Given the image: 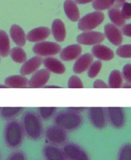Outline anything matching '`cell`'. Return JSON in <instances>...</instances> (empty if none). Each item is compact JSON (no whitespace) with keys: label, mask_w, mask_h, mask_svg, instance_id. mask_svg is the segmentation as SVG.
I'll return each instance as SVG.
<instances>
[{"label":"cell","mask_w":131,"mask_h":160,"mask_svg":"<svg viewBox=\"0 0 131 160\" xmlns=\"http://www.w3.org/2000/svg\"><path fill=\"white\" fill-rule=\"evenodd\" d=\"M22 128L24 134L32 141H37L43 135V126L40 117L33 111H27L22 117Z\"/></svg>","instance_id":"6da1fadb"},{"label":"cell","mask_w":131,"mask_h":160,"mask_svg":"<svg viewBox=\"0 0 131 160\" xmlns=\"http://www.w3.org/2000/svg\"><path fill=\"white\" fill-rule=\"evenodd\" d=\"M55 125L59 127L64 131H74L83 123V117L80 112H74L67 109L60 111L54 117Z\"/></svg>","instance_id":"7a4b0ae2"},{"label":"cell","mask_w":131,"mask_h":160,"mask_svg":"<svg viewBox=\"0 0 131 160\" xmlns=\"http://www.w3.org/2000/svg\"><path fill=\"white\" fill-rule=\"evenodd\" d=\"M23 132L21 123L15 120H9L4 128V142L6 146L12 149L19 148L23 141Z\"/></svg>","instance_id":"3957f363"},{"label":"cell","mask_w":131,"mask_h":160,"mask_svg":"<svg viewBox=\"0 0 131 160\" xmlns=\"http://www.w3.org/2000/svg\"><path fill=\"white\" fill-rule=\"evenodd\" d=\"M104 20V15L99 11L89 12L81 17L78 21L77 28L82 32L84 31H93L103 23Z\"/></svg>","instance_id":"277c9868"},{"label":"cell","mask_w":131,"mask_h":160,"mask_svg":"<svg viewBox=\"0 0 131 160\" xmlns=\"http://www.w3.org/2000/svg\"><path fill=\"white\" fill-rule=\"evenodd\" d=\"M62 50L60 45L57 42L44 41V42L35 43L32 47L33 52L35 56L42 58L54 57L59 54Z\"/></svg>","instance_id":"5b68a950"},{"label":"cell","mask_w":131,"mask_h":160,"mask_svg":"<svg viewBox=\"0 0 131 160\" xmlns=\"http://www.w3.org/2000/svg\"><path fill=\"white\" fill-rule=\"evenodd\" d=\"M45 138L51 145H62L66 144L68 139L67 132L56 125L48 127L45 131Z\"/></svg>","instance_id":"8992f818"},{"label":"cell","mask_w":131,"mask_h":160,"mask_svg":"<svg viewBox=\"0 0 131 160\" xmlns=\"http://www.w3.org/2000/svg\"><path fill=\"white\" fill-rule=\"evenodd\" d=\"M87 117L90 124L96 129H103L107 125V114L101 107H91L87 111Z\"/></svg>","instance_id":"52a82bcc"},{"label":"cell","mask_w":131,"mask_h":160,"mask_svg":"<svg viewBox=\"0 0 131 160\" xmlns=\"http://www.w3.org/2000/svg\"><path fill=\"white\" fill-rule=\"evenodd\" d=\"M66 160H90L87 152L75 143H66L62 148Z\"/></svg>","instance_id":"ba28073f"},{"label":"cell","mask_w":131,"mask_h":160,"mask_svg":"<svg viewBox=\"0 0 131 160\" xmlns=\"http://www.w3.org/2000/svg\"><path fill=\"white\" fill-rule=\"evenodd\" d=\"M104 34L99 31H84L78 34L76 38L77 44L83 45H99L104 40Z\"/></svg>","instance_id":"9c48e42d"},{"label":"cell","mask_w":131,"mask_h":160,"mask_svg":"<svg viewBox=\"0 0 131 160\" xmlns=\"http://www.w3.org/2000/svg\"><path fill=\"white\" fill-rule=\"evenodd\" d=\"M106 114L109 123L113 128L119 129L126 123L125 111L121 107H108L106 109Z\"/></svg>","instance_id":"30bf717a"},{"label":"cell","mask_w":131,"mask_h":160,"mask_svg":"<svg viewBox=\"0 0 131 160\" xmlns=\"http://www.w3.org/2000/svg\"><path fill=\"white\" fill-rule=\"evenodd\" d=\"M104 35L114 46H120L123 42L121 30L112 23H107L104 25Z\"/></svg>","instance_id":"8fae6325"},{"label":"cell","mask_w":131,"mask_h":160,"mask_svg":"<svg viewBox=\"0 0 131 160\" xmlns=\"http://www.w3.org/2000/svg\"><path fill=\"white\" fill-rule=\"evenodd\" d=\"M51 77V73L46 69H40L36 71L34 74L31 75L29 80L28 87L31 88H40L47 85Z\"/></svg>","instance_id":"7c38bea8"},{"label":"cell","mask_w":131,"mask_h":160,"mask_svg":"<svg viewBox=\"0 0 131 160\" xmlns=\"http://www.w3.org/2000/svg\"><path fill=\"white\" fill-rule=\"evenodd\" d=\"M42 64H43V59L37 56H33L22 64L20 69V74L24 77L34 74L39 70Z\"/></svg>","instance_id":"4fadbf2b"},{"label":"cell","mask_w":131,"mask_h":160,"mask_svg":"<svg viewBox=\"0 0 131 160\" xmlns=\"http://www.w3.org/2000/svg\"><path fill=\"white\" fill-rule=\"evenodd\" d=\"M82 53V47L79 44H72L62 48L59 56L64 62H71L76 60Z\"/></svg>","instance_id":"5bb4252c"},{"label":"cell","mask_w":131,"mask_h":160,"mask_svg":"<svg viewBox=\"0 0 131 160\" xmlns=\"http://www.w3.org/2000/svg\"><path fill=\"white\" fill-rule=\"evenodd\" d=\"M50 34H51V29H49L48 27H37L31 30L27 34V41L33 43H38L46 41Z\"/></svg>","instance_id":"9a60e30c"},{"label":"cell","mask_w":131,"mask_h":160,"mask_svg":"<svg viewBox=\"0 0 131 160\" xmlns=\"http://www.w3.org/2000/svg\"><path fill=\"white\" fill-rule=\"evenodd\" d=\"M94 62V56L91 53L81 54L75 60L73 66V71L76 74H81L85 71H87L90 64Z\"/></svg>","instance_id":"2e32d148"},{"label":"cell","mask_w":131,"mask_h":160,"mask_svg":"<svg viewBox=\"0 0 131 160\" xmlns=\"http://www.w3.org/2000/svg\"><path fill=\"white\" fill-rule=\"evenodd\" d=\"M43 65L45 69L54 74L62 75L66 71V67L63 62L55 57L45 58L43 59Z\"/></svg>","instance_id":"e0dca14e"},{"label":"cell","mask_w":131,"mask_h":160,"mask_svg":"<svg viewBox=\"0 0 131 160\" xmlns=\"http://www.w3.org/2000/svg\"><path fill=\"white\" fill-rule=\"evenodd\" d=\"M42 156L45 160H66L62 149L51 144L45 145L42 148Z\"/></svg>","instance_id":"ac0fdd59"},{"label":"cell","mask_w":131,"mask_h":160,"mask_svg":"<svg viewBox=\"0 0 131 160\" xmlns=\"http://www.w3.org/2000/svg\"><path fill=\"white\" fill-rule=\"evenodd\" d=\"M91 54L94 57L100 61H110L115 56V53L112 48L101 44L92 47Z\"/></svg>","instance_id":"d6986e66"},{"label":"cell","mask_w":131,"mask_h":160,"mask_svg":"<svg viewBox=\"0 0 131 160\" xmlns=\"http://www.w3.org/2000/svg\"><path fill=\"white\" fill-rule=\"evenodd\" d=\"M51 34L56 42H63L66 38V28L60 19H55L51 23Z\"/></svg>","instance_id":"ffe728a7"},{"label":"cell","mask_w":131,"mask_h":160,"mask_svg":"<svg viewBox=\"0 0 131 160\" xmlns=\"http://www.w3.org/2000/svg\"><path fill=\"white\" fill-rule=\"evenodd\" d=\"M9 38L17 45V46L23 47L26 45L27 34L20 25L12 24L10 27Z\"/></svg>","instance_id":"44dd1931"},{"label":"cell","mask_w":131,"mask_h":160,"mask_svg":"<svg viewBox=\"0 0 131 160\" xmlns=\"http://www.w3.org/2000/svg\"><path fill=\"white\" fill-rule=\"evenodd\" d=\"M5 84L9 88H27L29 85V80L23 75H12L6 78Z\"/></svg>","instance_id":"7402d4cb"},{"label":"cell","mask_w":131,"mask_h":160,"mask_svg":"<svg viewBox=\"0 0 131 160\" xmlns=\"http://www.w3.org/2000/svg\"><path fill=\"white\" fill-rule=\"evenodd\" d=\"M64 12L67 18L72 22L79 21L80 11L77 4L73 0H66L63 4Z\"/></svg>","instance_id":"603a6c76"},{"label":"cell","mask_w":131,"mask_h":160,"mask_svg":"<svg viewBox=\"0 0 131 160\" xmlns=\"http://www.w3.org/2000/svg\"><path fill=\"white\" fill-rule=\"evenodd\" d=\"M11 51L10 38L3 30H0V56L7 57Z\"/></svg>","instance_id":"cb8c5ba5"},{"label":"cell","mask_w":131,"mask_h":160,"mask_svg":"<svg viewBox=\"0 0 131 160\" xmlns=\"http://www.w3.org/2000/svg\"><path fill=\"white\" fill-rule=\"evenodd\" d=\"M123 81L122 72L119 70H113L109 76L108 85L110 88H120L123 86Z\"/></svg>","instance_id":"d4e9b609"},{"label":"cell","mask_w":131,"mask_h":160,"mask_svg":"<svg viewBox=\"0 0 131 160\" xmlns=\"http://www.w3.org/2000/svg\"><path fill=\"white\" fill-rule=\"evenodd\" d=\"M108 15H109V17L111 21H112V24L115 25L118 28H119V27L123 28L125 25L126 20L122 17L121 11H120V9L119 8H111L108 11Z\"/></svg>","instance_id":"484cf974"},{"label":"cell","mask_w":131,"mask_h":160,"mask_svg":"<svg viewBox=\"0 0 131 160\" xmlns=\"http://www.w3.org/2000/svg\"><path fill=\"white\" fill-rule=\"evenodd\" d=\"M9 56H10L13 62H17V63L23 64V62L27 60L26 52L24 51V49L22 47L16 46L14 48H11Z\"/></svg>","instance_id":"4316f807"},{"label":"cell","mask_w":131,"mask_h":160,"mask_svg":"<svg viewBox=\"0 0 131 160\" xmlns=\"http://www.w3.org/2000/svg\"><path fill=\"white\" fill-rule=\"evenodd\" d=\"M22 107H2L0 109V116L5 120H12L23 111Z\"/></svg>","instance_id":"83f0119b"},{"label":"cell","mask_w":131,"mask_h":160,"mask_svg":"<svg viewBox=\"0 0 131 160\" xmlns=\"http://www.w3.org/2000/svg\"><path fill=\"white\" fill-rule=\"evenodd\" d=\"M114 6V0H94L92 2V6L96 11L105 10L110 9Z\"/></svg>","instance_id":"f1b7e54d"},{"label":"cell","mask_w":131,"mask_h":160,"mask_svg":"<svg viewBox=\"0 0 131 160\" xmlns=\"http://www.w3.org/2000/svg\"><path fill=\"white\" fill-rule=\"evenodd\" d=\"M117 160H131V143L122 145L117 155Z\"/></svg>","instance_id":"f546056e"},{"label":"cell","mask_w":131,"mask_h":160,"mask_svg":"<svg viewBox=\"0 0 131 160\" xmlns=\"http://www.w3.org/2000/svg\"><path fill=\"white\" fill-rule=\"evenodd\" d=\"M102 68V62L100 60L94 61L87 70V77L89 78H95Z\"/></svg>","instance_id":"4dcf8cb0"},{"label":"cell","mask_w":131,"mask_h":160,"mask_svg":"<svg viewBox=\"0 0 131 160\" xmlns=\"http://www.w3.org/2000/svg\"><path fill=\"white\" fill-rule=\"evenodd\" d=\"M57 108L56 107H40L38 108V116L42 120H49L56 114Z\"/></svg>","instance_id":"1f68e13d"},{"label":"cell","mask_w":131,"mask_h":160,"mask_svg":"<svg viewBox=\"0 0 131 160\" xmlns=\"http://www.w3.org/2000/svg\"><path fill=\"white\" fill-rule=\"evenodd\" d=\"M117 56L123 59H130L131 58V44L121 45L118 47L115 52Z\"/></svg>","instance_id":"d6a6232c"},{"label":"cell","mask_w":131,"mask_h":160,"mask_svg":"<svg viewBox=\"0 0 131 160\" xmlns=\"http://www.w3.org/2000/svg\"><path fill=\"white\" fill-rule=\"evenodd\" d=\"M67 87L69 88H84V84L77 75H72L68 80Z\"/></svg>","instance_id":"836d02e7"},{"label":"cell","mask_w":131,"mask_h":160,"mask_svg":"<svg viewBox=\"0 0 131 160\" xmlns=\"http://www.w3.org/2000/svg\"><path fill=\"white\" fill-rule=\"evenodd\" d=\"M6 160H27V158L24 152L17 150L10 153Z\"/></svg>","instance_id":"e575fe53"},{"label":"cell","mask_w":131,"mask_h":160,"mask_svg":"<svg viewBox=\"0 0 131 160\" xmlns=\"http://www.w3.org/2000/svg\"><path fill=\"white\" fill-rule=\"evenodd\" d=\"M122 75L126 83L131 84V63H126L123 66L122 70Z\"/></svg>","instance_id":"d590c367"},{"label":"cell","mask_w":131,"mask_h":160,"mask_svg":"<svg viewBox=\"0 0 131 160\" xmlns=\"http://www.w3.org/2000/svg\"><path fill=\"white\" fill-rule=\"evenodd\" d=\"M121 14L123 18L126 20L131 19V2H125L122 6Z\"/></svg>","instance_id":"8d00e7d4"},{"label":"cell","mask_w":131,"mask_h":160,"mask_svg":"<svg viewBox=\"0 0 131 160\" xmlns=\"http://www.w3.org/2000/svg\"><path fill=\"white\" fill-rule=\"evenodd\" d=\"M94 88H109V85L101 79H97L93 83Z\"/></svg>","instance_id":"74e56055"},{"label":"cell","mask_w":131,"mask_h":160,"mask_svg":"<svg viewBox=\"0 0 131 160\" xmlns=\"http://www.w3.org/2000/svg\"><path fill=\"white\" fill-rule=\"evenodd\" d=\"M121 31L123 35L131 38V23H127V24H125L124 26L122 28Z\"/></svg>","instance_id":"f35d334b"},{"label":"cell","mask_w":131,"mask_h":160,"mask_svg":"<svg viewBox=\"0 0 131 160\" xmlns=\"http://www.w3.org/2000/svg\"><path fill=\"white\" fill-rule=\"evenodd\" d=\"M126 2V0H114V7L120 8Z\"/></svg>","instance_id":"ab89813d"},{"label":"cell","mask_w":131,"mask_h":160,"mask_svg":"<svg viewBox=\"0 0 131 160\" xmlns=\"http://www.w3.org/2000/svg\"><path fill=\"white\" fill-rule=\"evenodd\" d=\"M68 109H70V110H72V111H74V112H80H80H82L83 110H84V109H85V108H83V107H72V108H68Z\"/></svg>","instance_id":"60d3db41"},{"label":"cell","mask_w":131,"mask_h":160,"mask_svg":"<svg viewBox=\"0 0 131 160\" xmlns=\"http://www.w3.org/2000/svg\"><path fill=\"white\" fill-rule=\"evenodd\" d=\"M94 0H74L76 4H87V3L91 2Z\"/></svg>","instance_id":"b9f144b4"},{"label":"cell","mask_w":131,"mask_h":160,"mask_svg":"<svg viewBox=\"0 0 131 160\" xmlns=\"http://www.w3.org/2000/svg\"><path fill=\"white\" fill-rule=\"evenodd\" d=\"M45 88H61V87L60 86H59V85H54V84H51V85H48V84H47V85H45Z\"/></svg>","instance_id":"7bdbcfd3"},{"label":"cell","mask_w":131,"mask_h":160,"mask_svg":"<svg viewBox=\"0 0 131 160\" xmlns=\"http://www.w3.org/2000/svg\"><path fill=\"white\" fill-rule=\"evenodd\" d=\"M122 88H131V84H128V83H125V84H123Z\"/></svg>","instance_id":"ee69618b"},{"label":"cell","mask_w":131,"mask_h":160,"mask_svg":"<svg viewBox=\"0 0 131 160\" xmlns=\"http://www.w3.org/2000/svg\"><path fill=\"white\" fill-rule=\"evenodd\" d=\"M0 88H8L5 84H0Z\"/></svg>","instance_id":"f6af8a7d"},{"label":"cell","mask_w":131,"mask_h":160,"mask_svg":"<svg viewBox=\"0 0 131 160\" xmlns=\"http://www.w3.org/2000/svg\"><path fill=\"white\" fill-rule=\"evenodd\" d=\"M0 62H1V56H0Z\"/></svg>","instance_id":"bcb514c9"},{"label":"cell","mask_w":131,"mask_h":160,"mask_svg":"<svg viewBox=\"0 0 131 160\" xmlns=\"http://www.w3.org/2000/svg\"><path fill=\"white\" fill-rule=\"evenodd\" d=\"M0 109H1V108H0Z\"/></svg>","instance_id":"7dc6e473"},{"label":"cell","mask_w":131,"mask_h":160,"mask_svg":"<svg viewBox=\"0 0 131 160\" xmlns=\"http://www.w3.org/2000/svg\"><path fill=\"white\" fill-rule=\"evenodd\" d=\"M0 159H1V158H0Z\"/></svg>","instance_id":"c3c4849f"}]
</instances>
